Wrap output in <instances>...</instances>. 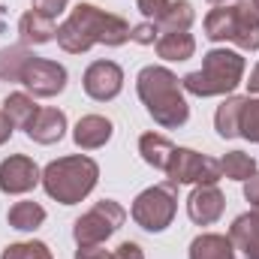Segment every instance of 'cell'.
I'll list each match as a JSON object with an SVG mask.
<instances>
[{
	"mask_svg": "<svg viewBox=\"0 0 259 259\" xmlns=\"http://www.w3.org/2000/svg\"><path fill=\"white\" fill-rule=\"evenodd\" d=\"M130 27L121 15L103 12L91 3H78L69 18L58 27V42L64 46L69 55H81L91 46L103 42V46H124L130 39Z\"/></svg>",
	"mask_w": 259,
	"mask_h": 259,
	"instance_id": "cell-1",
	"label": "cell"
},
{
	"mask_svg": "<svg viewBox=\"0 0 259 259\" xmlns=\"http://www.w3.org/2000/svg\"><path fill=\"white\" fill-rule=\"evenodd\" d=\"M136 91L139 100L145 103L148 115L166 130L184 127L190 118V106L184 100V84L178 81V75H172L166 66H145L136 78Z\"/></svg>",
	"mask_w": 259,
	"mask_h": 259,
	"instance_id": "cell-2",
	"label": "cell"
},
{
	"mask_svg": "<svg viewBox=\"0 0 259 259\" xmlns=\"http://www.w3.org/2000/svg\"><path fill=\"white\" fill-rule=\"evenodd\" d=\"M97 178H100V166L84 154H72L46 166L42 187L61 205H75L97 187Z\"/></svg>",
	"mask_w": 259,
	"mask_h": 259,
	"instance_id": "cell-3",
	"label": "cell"
},
{
	"mask_svg": "<svg viewBox=\"0 0 259 259\" xmlns=\"http://www.w3.org/2000/svg\"><path fill=\"white\" fill-rule=\"evenodd\" d=\"M241 75H244V58L238 52L214 49L205 55L202 69L184 75L181 84L196 97H220V94H232L241 84Z\"/></svg>",
	"mask_w": 259,
	"mask_h": 259,
	"instance_id": "cell-4",
	"label": "cell"
},
{
	"mask_svg": "<svg viewBox=\"0 0 259 259\" xmlns=\"http://www.w3.org/2000/svg\"><path fill=\"white\" fill-rule=\"evenodd\" d=\"M205 36L211 42L232 39L247 52L259 49V12L250 0L235 3V6H217L205 18Z\"/></svg>",
	"mask_w": 259,
	"mask_h": 259,
	"instance_id": "cell-5",
	"label": "cell"
},
{
	"mask_svg": "<svg viewBox=\"0 0 259 259\" xmlns=\"http://www.w3.org/2000/svg\"><path fill=\"white\" fill-rule=\"evenodd\" d=\"M178 211V193H175V184H157V187H148L136 196L133 202V220L145 229V232H163L172 217Z\"/></svg>",
	"mask_w": 259,
	"mask_h": 259,
	"instance_id": "cell-6",
	"label": "cell"
},
{
	"mask_svg": "<svg viewBox=\"0 0 259 259\" xmlns=\"http://www.w3.org/2000/svg\"><path fill=\"white\" fill-rule=\"evenodd\" d=\"M124 220H127V211L115 199H103L75 220L72 235H75L78 247H94V244H103L109 235H115Z\"/></svg>",
	"mask_w": 259,
	"mask_h": 259,
	"instance_id": "cell-7",
	"label": "cell"
},
{
	"mask_svg": "<svg viewBox=\"0 0 259 259\" xmlns=\"http://www.w3.org/2000/svg\"><path fill=\"white\" fill-rule=\"evenodd\" d=\"M166 175L175 187L178 184H217L223 178V169H220V160L196 154L190 148H175L169 157Z\"/></svg>",
	"mask_w": 259,
	"mask_h": 259,
	"instance_id": "cell-8",
	"label": "cell"
},
{
	"mask_svg": "<svg viewBox=\"0 0 259 259\" xmlns=\"http://www.w3.org/2000/svg\"><path fill=\"white\" fill-rule=\"evenodd\" d=\"M21 84L33 97H58L66 88V69L61 64H55V61L33 58L21 72Z\"/></svg>",
	"mask_w": 259,
	"mask_h": 259,
	"instance_id": "cell-9",
	"label": "cell"
},
{
	"mask_svg": "<svg viewBox=\"0 0 259 259\" xmlns=\"http://www.w3.org/2000/svg\"><path fill=\"white\" fill-rule=\"evenodd\" d=\"M124 88V69L115 61H94L84 72V94L97 103L115 100Z\"/></svg>",
	"mask_w": 259,
	"mask_h": 259,
	"instance_id": "cell-10",
	"label": "cell"
},
{
	"mask_svg": "<svg viewBox=\"0 0 259 259\" xmlns=\"http://www.w3.org/2000/svg\"><path fill=\"white\" fill-rule=\"evenodd\" d=\"M39 184V169L30 157L12 154L0 163V190L3 193H27Z\"/></svg>",
	"mask_w": 259,
	"mask_h": 259,
	"instance_id": "cell-11",
	"label": "cell"
},
{
	"mask_svg": "<svg viewBox=\"0 0 259 259\" xmlns=\"http://www.w3.org/2000/svg\"><path fill=\"white\" fill-rule=\"evenodd\" d=\"M223 208H226V199L217 190V184H199L193 193H190V199H187V214H190V220L199 223V226L217 223L220 214H223Z\"/></svg>",
	"mask_w": 259,
	"mask_h": 259,
	"instance_id": "cell-12",
	"label": "cell"
},
{
	"mask_svg": "<svg viewBox=\"0 0 259 259\" xmlns=\"http://www.w3.org/2000/svg\"><path fill=\"white\" fill-rule=\"evenodd\" d=\"M27 136L33 139V142H39V145H55V142H61L66 133V115L61 109H39L36 115H33V121L27 124Z\"/></svg>",
	"mask_w": 259,
	"mask_h": 259,
	"instance_id": "cell-13",
	"label": "cell"
},
{
	"mask_svg": "<svg viewBox=\"0 0 259 259\" xmlns=\"http://www.w3.org/2000/svg\"><path fill=\"white\" fill-rule=\"evenodd\" d=\"M112 121L109 118H103V115H84L78 124H75V133H72V139H75V145L78 148H84V151H97V148H103L109 139H112Z\"/></svg>",
	"mask_w": 259,
	"mask_h": 259,
	"instance_id": "cell-14",
	"label": "cell"
},
{
	"mask_svg": "<svg viewBox=\"0 0 259 259\" xmlns=\"http://www.w3.org/2000/svg\"><path fill=\"white\" fill-rule=\"evenodd\" d=\"M229 241L238 244L247 259H259V208L253 214L235 217V223L229 229Z\"/></svg>",
	"mask_w": 259,
	"mask_h": 259,
	"instance_id": "cell-15",
	"label": "cell"
},
{
	"mask_svg": "<svg viewBox=\"0 0 259 259\" xmlns=\"http://www.w3.org/2000/svg\"><path fill=\"white\" fill-rule=\"evenodd\" d=\"M18 36H21V46H27V42L42 46V42H49V39L58 36V27H55L52 18H46V15H39V12L30 9V12H24L21 21H18Z\"/></svg>",
	"mask_w": 259,
	"mask_h": 259,
	"instance_id": "cell-16",
	"label": "cell"
},
{
	"mask_svg": "<svg viewBox=\"0 0 259 259\" xmlns=\"http://www.w3.org/2000/svg\"><path fill=\"white\" fill-rule=\"evenodd\" d=\"M154 49L163 61H187V58H193L196 42L187 30H172V33H160Z\"/></svg>",
	"mask_w": 259,
	"mask_h": 259,
	"instance_id": "cell-17",
	"label": "cell"
},
{
	"mask_svg": "<svg viewBox=\"0 0 259 259\" xmlns=\"http://www.w3.org/2000/svg\"><path fill=\"white\" fill-rule=\"evenodd\" d=\"M139 151H142V160H145L148 166H154V169H163V172H166V166H169V157H172L175 145H172L166 136H160V133H145V136L139 139Z\"/></svg>",
	"mask_w": 259,
	"mask_h": 259,
	"instance_id": "cell-18",
	"label": "cell"
},
{
	"mask_svg": "<svg viewBox=\"0 0 259 259\" xmlns=\"http://www.w3.org/2000/svg\"><path fill=\"white\" fill-rule=\"evenodd\" d=\"M190 259H235L232 253V241L226 235H199L190 244Z\"/></svg>",
	"mask_w": 259,
	"mask_h": 259,
	"instance_id": "cell-19",
	"label": "cell"
},
{
	"mask_svg": "<svg viewBox=\"0 0 259 259\" xmlns=\"http://www.w3.org/2000/svg\"><path fill=\"white\" fill-rule=\"evenodd\" d=\"M6 220H9V226H12V229L33 232V229H39V226H42V220H46V208H42V205H36V202H15V205L9 208Z\"/></svg>",
	"mask_w": 259,
	"mask_h": 259,
	"instance_id": "cell-20",
	"label": "cell"
},
{
	"mask_svg": "<svg viewBox=\"0 0 259 259\" xmlns=\"http://www.w3.org/2000/svg\"><path fill=\"white\" fill-rule=\"evenodd\" d=\"M244 100H247V97H229V100L217 109L214 127H217V133H220L223 139H235V136H238V121H241Z\"/></svg>",
	"mask_w": 259,
	"mask_h": 259,
	"instance_id": "cell-21",
	"label": "cell"
},
{
	"mask_svg": "<svg viewBox=\"0 0 259 259\" xmlns=\"http://www.w3.org/2000/svg\"><path fill=\"white\" fill-rule=\"evenodd\" d=\"M33 58H36V55H30L24 46H9V49H0V78L21 81L24 66L30 64Z\"/></svg>",
	"mask_w": 259,
	"mask_h": 259,
	"instance_id": "cell-22",
	"label": "cell"
},
{
	"mask_svg": "<svg viewBox=\"0 0 259 259\" xmlns=\"http://www.w3.org/2000/svg\"><path fill=\"white\" fill-rule=\"evenodd\" d=\"M36 112H39V106L27 94H9L3 100V115L12 121V127H27Z\"/></svg>",
	"mask_w": 259,
	"mask_h": 259,
	"instance_id": "cell-23",
	"label": "cell"
},
{
	"mask_svg": "<svg viewBox=\"0 0 259 259\" xmlns=\"http://www.w3.org/2000/svg\"><path fill=\"white\" fill-rule=\"evenodd\" d=\"M220 169H223V175L232 178V181H247V178L256 172V163H253V157L244 154V151H229V154L220 160Z\"/></svg>",
	"mask_w": 259,
	"mask_h": 259,
	"instance_id": "cell-24",
	"label": "cell"
},
{
	"mask_svg": "<svg viewBox=\"0 0 259 259\" xmlns=\"http://www.w3.org/2000/svg\"><path fill=\"white\" fill-rule=\"evenodd\" d=\"M0 259H55L52 250L42 241H21V244H9Z\"/></svg>",
	"mask_w": 259,
	"mask_h": 259,
	"instance_id": "cell-25",
	"label": "cell"
},
{
	"mask_svg": "<svg viewBox=\"0 0 259 259\" xmlns=\"http://www.w3.org/2000/svg\"><path fill=\"white\" fill-rule=\"evenodd\" d=\"M238 136L259 142V100H244V109H241V121H238Z\"/></svg>",
	"mask_w": 259,
	"mask_h": 259,
	"instance_id": "cell-26",
	"label": "cell"
},
{
	"mask_svg": "<svg viewBox=\"0 0 259 259\" xmlns=\"http://www.w3.org/2000/svg\"><path fill=\"white\" fill-rule=\"evenodd\" d=\"M136 3H139L145 21H151V24H157V27L166 21V15H169V9H172V0H136Z\"/></svg>",
	"mask_w": 259,
	"mask_h": 259,
	"instance_id": "cell-27",
	"label": "cell"
},
{
	"mask_svg": "<svg viewBox=\"0 0 259 259\" xmlns=\"http://www.w3.org/2000/svg\"><path fill=\"white\" fill-rule=\"evenodd\" d=\"M157 36H160V30H157V24H151V21H145V24H139V27L130 30V39L139 42V46H154Z\"/></svg>",
	"mask_w": 259,
	"mask_h": 259,
	"instance_id": "cell-28",
	"label": "cell"
},
{
	"mask_svg": "<svg viewBox=\"0 0 259 259\" xmlns=\"http://www.w3.org/2000/svg\"><path fill=\"white\" fill-rule=\"evenodd\" d=\"M64 9H66V0H33V12H39V15L52 18V21H55Z\"/></svg>",
	"mask_w": 259,
	"mask_h": 259,
	"instance_id": "cell-29",
	"label": "cell"
},
{
	"mask_svg": "<svg viewBox=\"0 0 259 259\" xmlns=\"http://www.w3.org/2000/svg\"><path fill=\"white\" fill-rule=\"evenodd\" d=\"M112 259H145V256H142V247L136 241H124V244H118V250L112 253Z\"/></svg>",
	"mask_w": 259,
	"mask_h": 259,
	"instance_id": "cell-30",
	"label": "cell"
},
{
	"mask_svg": "<svg viewBox=\"0 0 259 259\" xmlns=\"http://www.w3.org/2000/svg\"><path fill=\"white\" fill-rule=\"evenodd\" d=\"M244 196H247V202H253L259 208V172H253L250 178H247V184H244Z\"/></svg>",
	"mask_w": 259,
	"mask_h": 259,
	"instance_id": "cell-31",
	"label": "cell"
},
{
	"mask_svg": "<svg viewBox=\"0 0 259 259\" xmlns=\"http://www.w3.org/2000/svg\"><path fill=\"white\" fill-rule=\"evenodd\" d=\"M75 259H112V253H106L100 244H94V247H78Z\"/></svg>",
	"mask_w": 259,
	"mask_h": 259,
	"instance_id": "cell-32",
	"label": "cell"
},
{
	"mask_svg": "<svg viewBox=\"0 0 259 259\" xmlns=\"http://www.w3.org/2000/svg\"><path fill=\"white\" fill-rule=\"evenodd\" d=\"M9 136H12V121H9V118H6V115L0 112V145H3V142H6Z\"/></svg>",
	"mask_w": 259,
	"mask_h": 259,
	"instance_id": "cell-33",
	"label": "cell"
},
{
	"mask_svg": "<svg viewBox=\"0 0 259 259\" xmlns=\"http://www.w3.org/2000/svg\"><path fill=\"white\" fill-rule=\"evenodd\" d=\"M247 91H250V94H259V64L250 69V78H247Z\"/></svg>",
	"mask_w": 259,
	"mask_h": 259,
	"instance_id": "cell-34",
	"label": "cell"
},
{
	"mask_svg": "<svg viewBox=\"0 0 259 259\" xmlns=\"http://www.w3.org/2000/svg\"><path fill=\"white\" fill-rule=\"evenodd\" d=\"M250 3H253V6H256V12H259V0H250Z\"/></svg>",
	"mask_w": 259,
	"mask_h": 259,
	"instance_id": "cell-35",
	"label": "cell"
},
{
	"mask_svg": "<svg viewBox=\"0 0 259 259\" xmlns=\"http://www.w3.org/2000/svg\"><path fill=\"white\" fill-rule=\"evenodd\" d=\"M211 3H226V0H211Z\"/></svg>",
	"mask_w": 259,
	"mask_h": 259,
	"instance_id": "cell-36",
	"label": "cell"
}]
</instances>
